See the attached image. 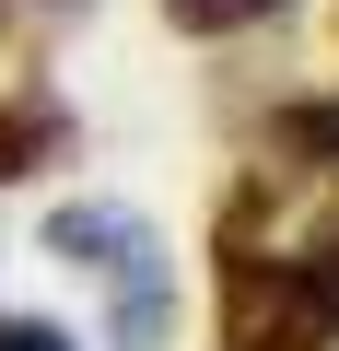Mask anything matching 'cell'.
<instances>
[{"label":"cell","mask_w":339,"mask_h":351,"mask_svg":"<svg viewBox=\"0 0 339 351\" xmlns=\"http://www.w3.org/2000/svg\"><path fill=\"white\" fill-rule=\"evenodd\" d=\"M47 246L117 281V328H129V339H152V328H164V269H152V223H129V211H94V199H82V211H59V223H47Z\"/></svg>","instance_id":"obj_1"},{"label":"cell","mask_w":339,"mask_h":351,"mask_svg":"<svg viewBox=\"0 0 339 351\" xmlns=\"http://www.w3.org/2000/svg\"><path fill=\"white\" fill-rule=\"evenodd\" d=\"M223 351H327L292 258H234L223 269Z\"/></svg>","instance_id":"obj_2"},{"label":"cell","mask_w":339,"mask_h":351,"mask_svg":"<svg viewBox=\"0 0 339 351\" xmlns=\"http://www.w3.org/2000/svg\"><path fill=\"white\" fill-rule=\"evenodd\" d=\"M71 141V117L47 106V94H12V106H0V176H24L36 152H59Z\"/></svg>","instance_id":"obj_3"},{"label":"cell","mask_w":339,"mask_h":351,"mask_svg":"<svg viewBox=\"0 0 339 351\" xmlns=\"http://www.w3.org/2000/svg\"><path fill=\"white\" fill-rule=\"evenodd\" d=\"M292 281H304V304H316V328L339 339V223H316V246L292 258Z\"/></svg>","instance_id":"obj_4"},{"label":"cell","mask_w":339,"mask_h":351,"mask_svg":"<svg viewBox=\"0 0 339 351\" xmlns=\"http://www.w3.org/2000/svg\"><path fill=\"white\" fill-rule=\"evenodd\" d=\"M281 152H316V164H339V106H281V129H269Z\"/></svg>","instance_id":"obj_5"},{"label":"cell","mask_w":339,"mask_h":351,"mask_svg":"<svg viewBox=\"0 0 339 351\" xmlns=\"http://www.w3.org/2000/svg\"><path fill=\"white\" fill-rule=\"evenodd\" d=\"M164 12H176L188 36H223V24H269L281 0H164Z\"/></svg>","instance_id":"obj_6"},{"label":"cell","mask_w":339,"mask_h":351,"mask_svg":"<svg viewBox=\"0 0 339 351\" xmlns=\"http://www.w3.org/2000/svg\"><path fill=\"white\" fill-rule=\"evenodd\" d=\"M0 351H71L59 328H36V316H0Z\"/></svg>","instance_id":"obj_7"}]
</instances>
